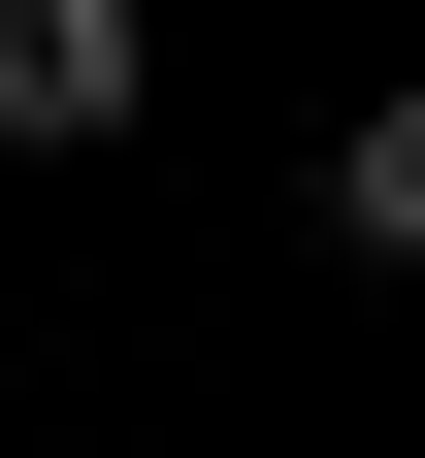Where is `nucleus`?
I'll return each instance as SVG.
<instances>
[{
	"mask_svg": "<svg viewBox=\"0 0 425 458\" xmlns=\"http://www.w3.org/2000/svg\"><path fill=\"white\" fill-rule=\"evenodd\" d=\"M132 66H164V0H0V131H132Z\"/></svg>",
	"mask_w": 425,
	"mask_h": 458,
	"instance_id": "obj_1",
	"label": "nucleus"
},
{
	"mask_svg": "<svg viewBox=\"0 0 425 458\" xmlns=\"http://www.w3.org/2000/svg\"><path fill=\"white\" fill-rule=\"evenodd\" d=\"M327 229H360V262H425V66L360 98V131H327Z\"/></svg>",
	"mask_w": 425,
	"mask_h": 458,
	"instance_id": "obj_2",
	"label": "nucleus"
}]
</instances>
